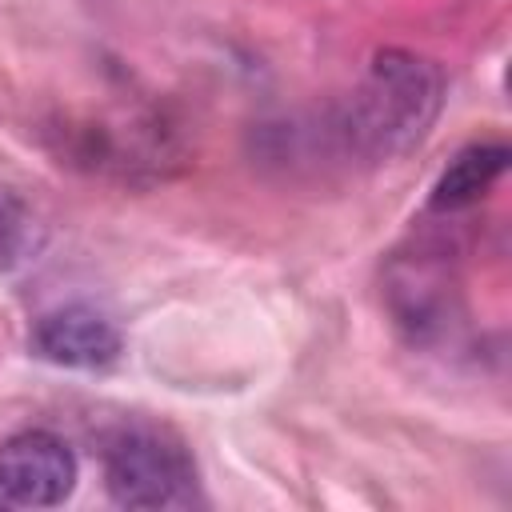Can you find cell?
Segmentation results:
<instances>
[{"label":"cell","instance_id":"6da1fadb","mask_svg":"<svg viewBox=\"0 0 512 512\" xmlns=\"http://www.w3.org/2000/svg\"><path fill=\"white\" fill-rule=\"evenodd\" d=\"M444 104V76L432 60L384 48L352 96V136L372 156H400L424 140Z\"/></svg>","mask_w":512,"mask_h":512},{"label":"cell","instance_id":"52a82bcc","mask_svg":"<svg viewBox=\"0 0 512 512\" xmlns=\"http://www.w3.org/2000/svg\"><path fill=\"white\" fill-rule=\"evenodd\" d=\"M0 504H8V500H4V488H0Z\"/></svg>","mask_w":512,"mask_h":512},{"label":"cell","instance_id":"277c9868","mask_svg":"<svg viewBox=\"0 0 512 512\" xmlns=\"http://www.w3.org/2000/svg\"><path fill=\"white\" fill-rule=\"evenodd\" d=\"M32 348L60 368H104L120 352V332L104 312L88 304H68L36 320Z\"/></svg>","mask_w":512,"mask_h":512},{"label":"cell","instance_id":"8992f818","mask_svg":"<svg viewBox=\"0 0 512 512\" xmlns=\"http://www.w3.org/2000/svg\"><path fill=\"white\" fill-rule=\"evenodd\" d=\"M32 248V216L20 200L0 196V264L24 260Z\"/></svg>","mask_w":512,"mask_h":512},{"label":"cell","instance_id":"7a4b0ae2","mask_svg":"<svg viewBox=\"0 0 512 512\" xmlns=\"http://www.w3.org/2000/svg\"><path fill=\"white\" fill-rule=\"evenodd\" d=\"M104 484L120 508H184L192 504L196 468L168 432L128 428L104 452Z\"/></svg>","mask_w":512,"mask_h":512},{"label":"cell","instance_id":"5b68a950","mask_svg":"<svg viewBox=\"0 0 512 512\" xmlns=\"http://www.w3.org/2000/svg\"><path fill=\"white\" fill-rule=\"evenodd\" d=\"M508 168V148L504 144H468L436 180L432 188V208L436 212H456L476 204Z\"/></svg>","mask_w":512,"mask_h":512},{"label":"cell","instance_id":"3957f363","mask_svg":"<svg viewBox=\"0 0 512 512\" xmlns=\"http://www.w3.org/2000/svg\"><path fill=\"white\" fill-rule=\"evenodd\" d=\"M76 484V460L52 432H20L0 448V488L8 504L48 508L60 504Z\"/></svg>","mask_w":512,"mask_h":512}]
</instances>
